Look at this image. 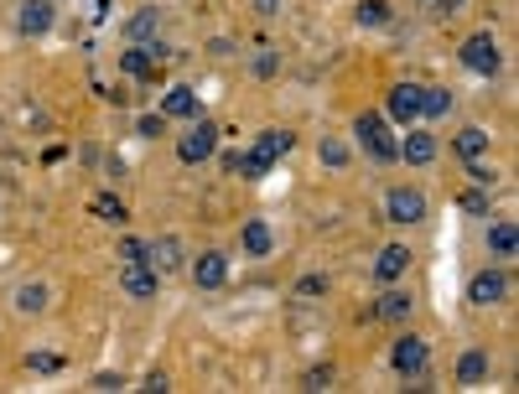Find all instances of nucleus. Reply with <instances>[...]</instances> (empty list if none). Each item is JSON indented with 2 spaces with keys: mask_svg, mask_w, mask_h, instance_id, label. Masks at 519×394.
Returning <instances> with one entry per match:
<instances>
[{
  "mask_svg": "<svg viewBox=\"0 0 519 394\" xmlns=\"http://www.w3.org/2000/svg\"><path fill=\"white\" fill-rule=\"evenodd\" d=\"M353 135H359V146H364L374 161H400V141L390 135V125H385V115H374V109H364L359 120H353Z\"/></svg>",
  "mask_w": 519,
  "mask_h": 394,
  "instance_id": "1",
  "label": "nucleus"
},
{
  "mask_svg": "<svg viewBox=\"0 0 519 394\" xmlns=\"http://www.w3.org/2000/svg\"><path fill=\"white\" fill-rule=\"evenodd\" d=\"M385 218L400 223V229L421 223V218H426V192H421V187H390V197H385Z\"/></svg>",
  "mask_w": 519,
  "mask_h": 394,
  "instance_id": "4",
  "label": "nucleus"
},
{
  "mask_svg": "<svg viewBox=\"0 0 519 394\" xmlns=\"http://www.w3.org/2000/svg\"><path fill=\"white\" fill-rule=\"evenodd\" d=\"M120 260H125V265H141V260H146V239H125L120 244Z\"/></svg>",
  "mask_w": 519,
  "mask_h": 394,
  "instance_id": "30",
  "label": "nucleus"
},
{
  "mask_svg": "<svg viewBox=\"0 0 519 394\" xmlns=\"http://www.w3.org/2000/svg\"><path fill=\"white\" fill-rule=\"evenodd\" d=\"M467 302L473 306H504L509 302V275L504 270H478L467 280Z\"/></svg>",
  "mask_w": 519,
  "mask_h": 394,
  "instance_id": "6",
  "label": "nucleus"
},
{
  "mask_svg": "<svg viewBox=\"0 0 519 394\" xmlns=\"http://www.w3.org/2000/svg\"><path fill=\"white\" fill-rule=\"evenodd\" d=\"M467 177H473L478 187H493V172L483 166V161H467Z\"/></svg>",
  "mask_w": 519,
  "mask_h": 394,
  "instance_id": "35",
  "label": "nucleus"
},
{
  "mask_svg": "<svg viewBox=\"0 0 519 394\" xmlns=\"http://www.w3.org/2000/svg\"><path fill=\"white\" fill-rule=\"evenodd\" d=\"M328 384H333V368H312L302 379V390H328Z\"/></svg>",
  "mask_w": 519,
  "mask_h": 394,
  "instance_id": "31",
  "label": "nucleus"
},
{
  "mask_svg": "<svg viewBox=\"0 0 519 394\" xmlns=\"http://www.w3.org/2000/svg\"><path fill=\"white\" fill-rule=\"evenodd\" d=\"M53 0H21L16 5V27H21V36H42V31H53Z\"/></svg>",
  "mask_w": 519,
  "mask_h": 394,
  "instance_id": "8",
  "label": "nucleus"
},
{
  "mask_svg": "<svg viewBox=\"0 0 519 394\" xmlns=\"http://www.w3.org/2000/svg\"><path fill=\"white\" fill-rule=\"evenodd\" d=\"M271 166H275V161H265L260 151H245V156H239V166H234V172H239L245 182H260V177H271Z\"/></svg>",
  "mask_w": 519,
  "mask_h": 394,
  "instance_id": "26",
  "label": "nucleus"
},
{
  "mask_svg": "<svg viewBox=\"0 0 519 394\" xmlns=\"http://www.w3.org/2000/svg\"><path fill=\"white\" fill-rule=\"evenodd\" d=\"M214 151H218V125L214 120H198L182 141H177V156H182L187 166H203Z\"/></svg>",
  "mask_w": 519,
  "mask_h": 394,
  "instance_id": "5",
  "label": "nucleus"
},
{
  "mask_svg": "<svg viewBox=\"0 0 519 394\" xmlns=\"http://www.w3.org/2000/svg\"><path fill=\"white\" fill-rule=\"evenodd\" d=\"M239 244H245V254L249 260H265L275 249V234H271V223H260V218H249L245 223V234H239Z\"/></svg>",
  "mask_w": 519,
  "mask_h": 394,
  "instance_id": "15",
  "label": "nucleus"
},
{
  "mask_svg": "<svg viewBox=\"0 0 519 394\" xmlns=\"http://www.w3.org/2000/svg\"><path fill=\"white\" fill-rule=\"evenodd\" d=\"M291 146H296V135H291V130H260V141H255V151L265 156V161H280Z\"/></svg>",
  "mask_w": 519,
  "mask_h": 394,
  "instance_id": "21",
  "label": "nucleus"
},
{
  "mask_svg": "<svg viewBox=\"0 0 519 394\" xmlns=\"http://www.w3.org/2000/svg\"><path fill=\"white\" fill-rule=\"evenodd\" d=\"M317 156H322L333 172H337V166H348V146H343V141H322V151H317Z\"/></svg>",
  "mask_w": 519,
  "mask_h": 394,
  "instance_id": "28",
  "label": "nucleus"
},
{
  "mask_svg": "<svg viewBox=\"0 0 519 394\" xmlns=\"http://www.w3.org/2000/svg\"><path fill=\"white\" fill-rule=\"evenodd\" d=\"M462 208L467 213H489V192L478 187V192H462Z\"/></svg>",
  "mask_w": 519,
  "mask_h": 394,
  "instance_id": "32",
  "label": "nucleus"
},
{
  "mask_svg": "<svg viewBox=\"0 0 519 394\" xmlns=\"http://www.w3.org/2000/svg\"><path fill=\"white\" fill-rule=\"evenodd\" d=\"M16 311H27V317H36V311H47V285H42V280H31V285H21V291H16Z\"/></svg>",
  "mask_w": 519,
  "mask_h": 394,
  "instance_id": "23",
  "label": "nucleus"
},
{
  "mask_svg": "<svg viewBox=\"0 0 519 394\" xmlns=\"http://www.w3.org/2000/svg\"><path fill=\"white\" fill-rule=\"evenodd\" d=\"M255 73H260V78H271V73H275V52H260V58H255Z\"/></svg>",
  "mask_w": 519,
  "mask_h": 394,
  "instance_id": "37",
  "label": "nucleus"
},
{
  "mask_svg": "<svg viewBox=\"0 0 519 394\" xmlns=\"http://www.w3.org/2000/svg\"><path fill=\"white\" fill-rule=\"evenodd\" d=\"M161 27V11H156V5H146V11H135V16H130V42H146V36H151V31Z\"/></svg>",
  "mask_w": 519,
  "mask_h": 394,
  "instance_id": "24",
  "label": "nucleus"
},
{
  "mask_svg": "<svg viewBox=\"0 0 519 394\" xmlns=\"http://www.w3.org/2000/svg\"><path fill=\"white\" fill-rule=\"evenodd\" d=\"M192 280H198L203 291H218V285L229 280V254H218V249L198 254V260H192Z\"/></svg>",
  "mask_w": 519,
  "mask_h": 394,
  "instance_id": "11",
  "label": "nucleus"
},
{
  "mask_svg": "<svg viewBox=\"0 0 519 394\" xmlns=\"http://www.w3.org/2000/svg\"><path fill=\"white\" fill-rule=\"evenodd\" d=\"M410 296H405V291H385V296H379V302H374V317H379V322H405V317H410Z\"/></svg>",
  "mask_w": 519,
  "mask_h": 394,
  "instance_id": "20",
  "label": "nucleus"
},
{
  "mask_svg": "<svg viewBox=\"0 0 519 394\" xmlns=\"http://www.w3.org/2000/svg\"><path fill=\"white\" fill-rule=\"evenodd\" d=\"M353 16H359V27H390V16H395V11H390L385 0H364Z\"/></svg>",
  "mask_w": 519,
  "mask_h": 394,
  "instance_id": "27",
  "label": "nucleus"
},
{
  "mask_svg": "<svg viewBox=\"0 0 519 394\" xmlns=\"http://www.w3.org/2000/svg\"><path fill=\"white\" fill-rule=\"evenodd\" d=\"M166 47H130L120 58V68L130 73V78H156V58H161Z\"/></svg>",
  "mask_w": 519,
  "mask_h": 394,
  "instance_id": "17",
  "label": "nucleus"
},
{
  "mask_svg": "<svg viewBox=\"0 0 519 394\" xmlns=\"http://www.w3.org/2000/svg\"><path fill=\"white\" fill-rule=\"evenodd\" d=\"M89 390H104V394H109V390H125V379H120V374H93Z\"/></svg>",
  "mask_w": 519,
  "mask_h": 394,
  "instance_id": "34",
  "label": "nucleus"
},
{
  "mask_svg": "<svg viewBox=\"0 0 519 394\" xmlns=\"http://www.w3.org/2000/svg\"><path fill=\"white\" fill-rule=\"evenodd\" d=\"M182 239H172V234H161V239L146 244V265H156L161 275H172V270H182Z\"/></svg>",
  "mask_w": 519,
  "mask_h": 394,
  "instance_id": "10",
  "label": "nucleus"
},
{
  "mask_svg": "<svg viewBox=\"0 0 519 394\" xmlns=\"http://www.w3.org/2000/svg\"><path fill=\"white\" fill-rule=\"evenodd\" d=\"M296 296H328V275H302L296 280Z\"/></svg>",
  "mask_w": 519,
  "mask_h": 394,
  "instance_id": "29",
  "label": "nucleus"
},
{
  "mask_svg": "<svg viewBox=\"0 0 519 394\" xmlns=\"http://www.w3.org/2000/svg\"><path fill=\"white\" fill-rule=\"evenodd\" d=\"M400 161H405V166H431V161H436V135H431V130H410V125H405Z\"/></svg>",
  "mask_w": 519,
  "mask_h": 394,
  "instance_id": "9",
  "label": "nucleus"
},
{
  "mask_svg": "<svg viewBox=\"0 0 519 394\" xmlns=\"http://www.w3.org/2000/svg\"><path fill=\"white\" fill-rule=\"evenodd\" d=\"M31 368H36V374H58V358H53V353H31Z\"/></svg>",
  "mask_w": 519,
  "mask_h": 394,
  "instance_id": "36",
  "label": "nucleus"
},
{
  "mask_svg": "<svg viewBox=\"0 0 519 394\" xmlns=\"http://www.w3.org/2000/svg\"><path fill=\"white\" fill-rule=\"evenodd\" d=\"M458 58H462V68H467V73H478V78H493V73H499V42H493L489 31H473V36H467V42H462L458 47Z\"/></svg>",
  "mask_w": 519,
  "mask_h": 394,
  "instance_id": "2",
  "label": "nucleus"
},
{
  "mask_svg": "<svg viewBox=\"0 0 519 394\" xmlns=\"http://www.w3.org/2000/svg\"><path fill=\"white\" fill-rule=\"evenodd\" d=\"M156 285H161V270H156V265H146V260H141V265H125V291H130L135 302H151Z\"/></svg>",
  "mask_w": 519,
  "mask_h": 394,
  "instance_id": "13",
  "label": "nucleus"
},
{
  "mask_svg": "<svg viewBox=\"0 0 519 394\" xmlns=\"http://www.w3.org/2000/svg\"><path fill=\"white\" fill-rule=\"evenodd\" d=\"M141 135H166V115H146V120H141Z\"/></svg>",
  "mask_w": 519,
  "mask_h": 394,
  "instance_id": "33",
  "label": "nucleus"
},
{
  "mask_svg": "<svg viewBox=\"0 0 519 394\" xmlns=\"http://www.w3.org/2000/svg\"><path fill=\"white\" fill-rule=\"evenodd\" d=\"M410 260H416V254H410L405 244H385V249H379V260H374V275L390 285V280H400V275L410 270Z\"/></svg>",
  "mask_w": 519,
  "mask_h": 394,
  "instance_id": "12",
  "label": "nucleus"
},
{
  "mask_svg": "<svg viewBox=\"0 0 519 394\" xmlns=\"http://www.w3.org/2000/svg\"><path fill=\"white\" fill-rule=\"evenodd\" d=\"M255 11L260 16H280V0H255Z\"/></svg>",
  "mask_w": 519,
  "mask_h": 394,
  "instance_id": "38",
  "label": "nucleus"
},
{
  "mask_svg": "<svg viewBox=\"0 0 519 394\" xmlns=\"http://www.w3.org/2000/svg\"><path fill=\"white\" fill-rule=\"evenodd\" d=\"M489 379V353L483 348H467L458 358V384H483Z\"/></svg>",
  "mask_w": 519,
  "mask_h": 394,
  "instance_id": "19",
  "label": "nucleus"
},
{
  "mask_svg": "<svg viewBox=\"0 0 519 394\" xmlns=\"http://www.w3.org/2000/svg\"><path fill=\"white\" fill-rule=\"evenodd\" d=\"M390 364H395L400 379H421V374H426V364H431L426 337H416V333L395 337V348H390Z\"/></svg>",
  "mask_w": 519,
  "mask_h": 394,
  "instance_id": "3",
  "label": "nucleus"
},
{
  "mask_svg": "<svg viewBox=\"0 0 519 394\" xmlns=\"http://www.w3.org/2000/svg\"><path fill=\"white\" fill-rule=\"evenodd\" d=\"M385 109H390L395 125H416L421 120V84H395L390 99H385Z\"/></svg>",
  "mask_w": 519,
  "mask_h": 394,
  "instance_id": "7",
  "label": "nucleus"
},
{
  "mask_svg": "<svg viewBox=\"0 0 519 394\" xmlns=\"http://www.w3.org/2000/svg\"><path fill=\"white\" fill-rule=\"evenodd\" d=\"M452 146H458L462 161H483V156H489V130H483V125H467V130H458Z\"/></svg>",
  "mask_w": 519,
  "mask_h": 394,
  "instance_id": "18",
  "label": "nucleus"
},
{
  "mask_svg": "<svg viewBox=\"0 0 519 394\" xmlns=\"http://www.w3.org/2000/svg\"><path fill=\"white\" fill-rule=\"evenodd\" d=\"M421 115H426V120L452 115V93H447V89H421Z\"/></svg>",
  "mask_w": 519,
  "mask_h": 394,
  "instance_id": "25",
  "label": "nucleus"
},
{
  "mask_svg": "<svg viewBox=\"0 0 519 394\" xmlns=\"http://www.w3.org/2000/svg\"><path fill=\"white\" fill-rule=\"evenodd\" d=\"M161 115H166V120H198V89H187V84L166 89V99H161Z\"/></svg>",
  "mask_w": 519,
  "mask_h": 394,
  "instance_id": "14",
  "label": "nucleus"
},
{
  "mask_svg": "<svg viewBox=\"0 0 519 394\" xmlns=\"http://www.w3.org/2000/svg\"><path fill=\"white\" fill-rule=\"evenodd\" d=\"M431 5H436V11H442V16H452V11H458L462 0H431Z\"/></svg>",
  "mask_w": 519,
  "mask_h": 394,
  "instance_id": "39",
  "label": "nucleus"
},
{
  "mask_svg": "<svg viewBox=\"0 0 519 394\" xmlns=\"http://www.w3.org/2000/svg\"><path fill=\"white\" fill-rule=\"evenodd\" d=\"M489 249H493V260H515L519 234H515V223H509V218H493V223H489Z\"/></svg>",
  "mask_w": 519,
  "mask_h": 394,
  "instance_id": "16",
  "label": "nucleus"
},
{
  "mask_svg": "<svg viewBox=\"0 0 519 394\" xmlns=\"http://www.w3.org/2000/svg\"><path fill=\"white\" fill-rule=\"evenodd\" d=\"M89 213L99 218V223H115V229L125 223V203L115 197V192H93V197H89Z\"/></svg>",
  "mask_w": 519,
  "mask_h": 394,
  "instance_id": "22",
  "label": "nucleus"
}]
</instances>
